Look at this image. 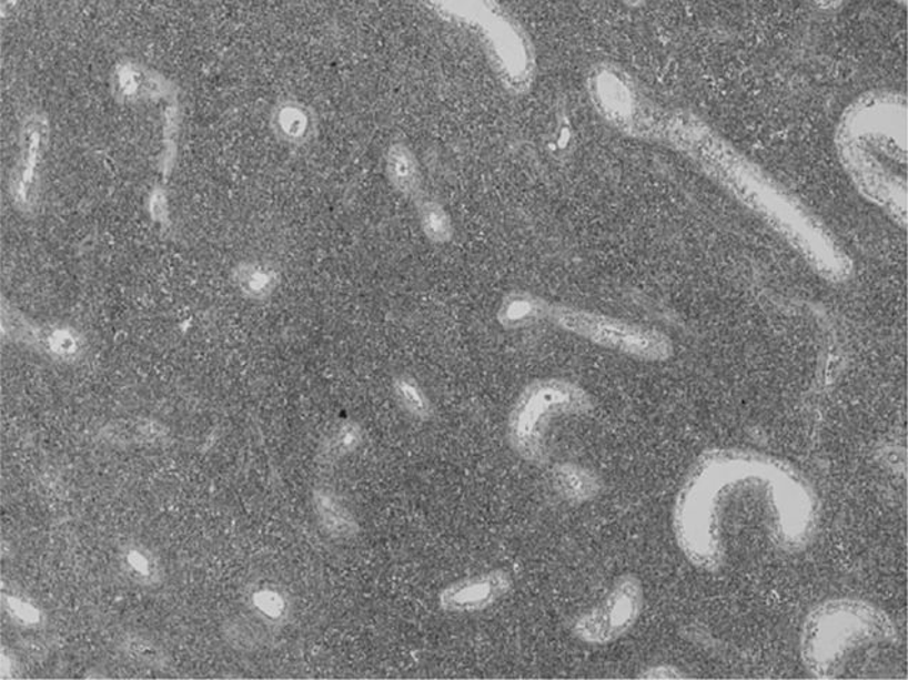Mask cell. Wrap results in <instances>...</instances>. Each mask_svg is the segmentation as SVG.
Masks as SVG:
<instances>
[{
  "instance_id": "6da1fadb",
  "label": "cell",
  "mask_w": 908,
  "mask_h": 680,
  "mask_svg": "<svg viewBox=\"0 0 908 680\" xmlns=\"http://www.w3.org/2000/svg\"><path fill=\"white\" fill-rule=\"evenodd\" d=\"M816 499L775 463L708 454L677 494L673 532L688 562L718 571L743 547V535L776 551L805 549L818 527Z\"/></svg>"
},
{
  "instance_id": "7a4b0ae2",
  "label": "cell",
  "mask_w": 908,
  "mask_h": 680,
  "mask_svg": "<svg viewBox=\"0 0 908 680\" xmlns=\"http://www.w3.org/2000/svg\"><path fill=\"white\" fill-rule=\"evenodd\" d=\"M897 638L896 625L876 605L833 599L807 615L800 635L801 659L813 678L835 679L852 653Z\"/></svg>"
},
{
  "instance_id": "3957f363",
  "label": "cell",
  "mask_w": 908,
  "mask_h": 680,
  "mask_svg": "<svg viewBox=\"0 0 908 680\" xmlns=\"http://www.w3.org/2000/svg\"><path fill=\"white\" fill-rule=\"evenodd\" d=\"M591 408V395L581 385L557 377L536 379L513 404L507 418V442L518 457L541 464L547 457L548 423L562 415L587 413Z\"/></svg>"
},
{
  "instance_id": "277c9868",
  "label": "cell",
  "mask_w": 908,
  "mask_h": 680,
  "mask_svg": "<svg viewBox=\"0 0 908 680\" xmlns=\"http://www.w3.org/2000/svg\"><path fill=\"white\" fill-rule=\"evenodd\" d=\"M552 318L566 332L643 362H666L673 354L670 339L656 329L568 307L553 308Z\"/></svg>"
},
{
  "instance_id": "5b68a950",
  "label": "cell",
  "mask_w": 908,
  "mask_h": 680,
  "mask_svg": "<svg viewBox=\"0 0 908 680\" xmlns=\"http://www.w3.org/2000/svg\"><path fill=\"white\" fill-rule=\"evenodd\" d=\"M645 605V589L636 575H622L601 602L573 622L572 632L587 645H608L635 628Z\"/></svg>"
},
{
  "instance_id": "8992f818",
  "label": "cell",
  "mask_w": 908,
  "mask_h": 680,
  "mask_svg": "<svg viewBox=\"0 0 908 680\" xmlns=\"http://www.w3.org/2000/svg\"><path fill=\"white\" fill-rule=\"evenodd\" d=\"M51 143V122L42 110L24 114L19 126V149L9 192L19 213L33 214L42 196L44 159Z\"/></svg>"
},
{
  "instance_id": "52a82bcc",
  "label": "cell",
  "mask_w": 908,
  "mask_h": 680,
  "mask_svg": "<svg viewBox=\"0 0 908 680\" xmlns=\"http://www.w3.org/2000/svg\"><path fill=\"white\" fill-rule=\"evenodd\" d=\"M2 334L9 342L24 345L52 362L73 364L87 354L88 343L78 328L67 324H38L11 304L2 306Z\"/></svg>"
},
{
  "instance_id": "ba28073f",
  "label": "cell",
  "mask_w": 908,
  "mask_h": 680,
  "mask_svg": "<svg viewBox=\"0 0 908 680\" xmlns=\"http://www.w3.org/2000/svg\"><path fill=\"white\" fill-rule=\"evenodd\" d=\"M109 89L118 103L132 104L176 103L179 88L157 69L137 60L122 59L111 70Z\"/></svg>"
},
{
  "instance_id": "9c48e42d",
  "label": "cell",
  "mask_w": 908,
  "mask_h": 680,
  "mask_svg": "<svg viewBox=\"0 0 908 680\" xmlns=\"http://www.w3.org/2000/svg\"><path fill=\"white\" fill-rule=\"evenodd\" d=\"M513 588L512 575L505 569L458 579L438 593V607L448 613H476L486 611L505 598Z\"/></svg>"
},
{
  "instance_id": "30bf717a",
  "label": "cell",
  "mask_w": 908,
  "mask_h": 680,
  "mask_svg": "<svg viewBox=\"0 0 908 680\" xmlns=\"http://www.w3.org/2000/svg\"><path fill=\"white\" fill-rule=\"evenodd\" d=\"M317 116L311 106L296 99H282L272 108L271 129L274 138L287 146L302 148L317 134Z\"/></svg>"
},
{
  "instance_id": "8fae6325",
  "label": "cell",
  "mask_w": 908,
  "mask_h": 680,
  "mask_svg": "<svg viewBox=\"0 0 908 680\" xmlns=\"http://www.w3.org/2000/svg\"><path fill=\"white\" fill-rule=\"evenodd\" d=\"M313 511L319 527L333 539H352L361 532L359 521L349 505L331 488H316L312 495Z\"/></svg>"
},
{
  "instance_id": "7c38bea8",
  "label": "cell",
  "mask_w": 908,
  "mask_h": 680,
  "mask_svg": "<svg viewBox=\"0 0 908 680\" xmlns=\"http://www.w3.org/2000/svg\"><path fill=\"white\" fill-rule=\"evenodd\" d=\"M233 286L251 302H266L281 286V273L268 262L244 260L232 270Z\"/></svg>"
},
{
  "instance_id": "4fadbf2b",
  "label": "cell",
  "mask_w": 908,
  "mask_h": 680,
  "mask_svg": "<svg viewBox=\"0 0 908 680\" xmlns=\"http://www.w3.org/2000/svg\"><path fill=\"white\" fill-rule=\"evenodd\" d=\"M123 577L142 588H157L164 578L161 559L153 549L141 542L124 544L118 554Z\"/></svg>"
},
{
  "instance_id": "5bb4252c",
  "label": "cell",
  "mask_w": 908,
  "mask_h": 680,
  "mask_svg": "<svg viewBox=\"0 0 908 680\" xmlns=\"http://www.w3.org/2000/svg\"><path fill=\"white\" fill-rule=\"evenodd\" d=\"M384 170L394 190H397L403 196H417L422 184V173L411 149L402 143L392 144L384 159Z\"/></svg>"
},
{
  "instance_id": "9a60e30c",
  "label": "cell",
  "mask_w": 908,
  "mask_h": 680,
  "mask_svg": "<svg viewBox=\"0 0 908 680\" xmlns=\"http://www.w3.org/2000/svg\"><path fill=\"white\" fill-rule=\"evenodd\" d=\"M248 605L253 615L271 627H281L291 618V598L276 585L262 583L253 587L248 593Z\"/></svg>"
},
{
  "instance_id": "2e32d148",
  "label": "cell",
  "mask_w": 908,
  "mask_h": 680,
  "mask_svg": "<svg viewBox=\"0 0 908 680\" xmlns=\"http://www.w3.org/2000/svg\"><path fill=\"white\" fill-rule=\"evenodd\" d=\"M553 478H555L558 494L567 503H587L601 491V481L596 475L581 465H558Z\"/></svg>"
},
{
  "instance_id": "e0dca14e",
  "label": "cell",
  "mask_w": 908,
  "mask_h": 680,
  "mask_svg": "<svg viewBox=\"0 0 908 680\" xmlns=\"http://www.w3.org/2000/svg\"><path fill=\"white\" fill-rule=\"evenodd\" d=\"M547 314L546 304L533 294L515 292L507 294L498 307L497 319L503 327L516 329L537 322Z\"/></svg>"
},
{
  "instance_id": "ac0fdd59",
  "label": "cell",
  "mask_w": 908,
  "mask_h": 680,
  "mask_svg": "<svg viewBox=\"0 0 908 680\" xmlns=\"http://www.w3.org/2000/svg\"><path fill=\"white\" fill-rule=\"evenodd\" d=\"M363 442L361 424L354 419H344L334 427L322 444L319 458L324 464H334L356 451Z\"/></svg>"
},
{
  "instance_id": "d6986e66",
  "label": "cell",
  "mask_w": 908,
  "mask_h": 680,
  "mask_svg": "<svg viewBox=\"0 0 908 680\" xmlns=\"http://www.w3.org/2000/svg\"><path fill=\"white\" fill-rule=\"evenodd\" d=\"M393 394L398 405L412 417L422 419V422L432 417L431 399L423 392L421 384L411 375L403 374L393 379Z\"/></svg>"
},
{
  "instance_id": "ffe728a7",
  "label": "cell",
  "mask_w": 908,
  "mask_h": 680,
  "mask_svg": "<svg viewBox=\"0 0 908 680\" xmlns=\"http://www.w3.org/2000/svg\"><path fill=\"white\" fill-rule=\"evenodd\" d=\"M418 220L424 233L431 242L443 244L453 237L452 219L446 209L434 200H423L418 203Z\"/></svg>"
},
{
  "instance_id": "44dd1931",
  "label": "cell",
  "mask_w": 908,
  "mask_h": 680,
  "mask_svg": "<svg viewBox=\"0 0 908 680\" xmlns=\"http://www.w3.org/2000/svg\"><path fill=\"white\" fill-rule=\"evenodd\" d=\"M121 651L131 661L142 667L162 669L167 667L168 654L152 639L139 633L124 635L121 641Z\"/></svg>"
},
{
  "instance_id": "7402d4cb",
  "label": "cell",
  "mask_w": 908,
  "mask_h": 680,
  "mask_svg": "<svg viewBox=\"0 0 908 680\" xmlns=\"http://www.w3.org/2000/svg\"><path fill=\"white\" fill-rule=\"evenodd\" d=\"M112 442L123 444H148L161 442L167 435L163 425L154 422H128L113 425L111 432L107 433Z\"/></svg>"
},
{
  "instance_id": "603a6c76",
  "label": "cell",
  "mask_w": 908,
  "mask_h": 680,
  "mask_svg": "<svg viewBox=\"0 0 908 680\" xmlns=\"http://www.w3.org/2000/svg\"><path fill=\"white\" fill-rule=\"evenodd\" d=\"M2 602L4 612L19 627L37 629L42 628L47 622L42 609L33 603L31 599L19 597V595L3 593Z\"/></svg>"
},
{
  "instance_id": "cb8c5ba5",
  "label": "cell",
  "mask_w": 908,
  "mask_h": 680,
  "mask_svg": "<svg viewBox=\"0 0 908 680\" xmlns=\"http://www.w3.org/2000/svg\"><path fill=\"white\" fill-rule=\"evenodd\" d=\"M179 122H181V116H179L178 102L169 103L167 110H164V149L161 160V169L164 176L171 173L174 160H176L174 158H176Z\"/></svg>"
},
{
  "instance_id": "d4e9b609",
  "label": "cell",
  "mask_w": 908,
  "mask_h": 680,
  "mask_svg": "<svg viewBox=\"0 0 908 680\" xmlns=\"http://www.w3.org/2000/svg\"><path fill=\"white\" fill-rule=\"evenodd\" d=\"M147 209L154 222L167 226L169 222V199L167 189L157 184L149 193Z\"/></svg>"
},
{
  "instance_id": "484cf974",
  "label": "cell",
  "mask_w": 908,
  "mask_h": 680,
  "mask_svg": "<svg viewBox=\"0 0 908 680\" xmlns=\"http://www.w3.org/2000/svg\"><path fill=\"white\" fill-rule=\"evenodd\" d=\"M642 678L645 679H683L686 678L685 673H682L680 669L676 667H672V664H656V667L648 668L645 673L642 674Z\"/></svg>"
}]
</instances>
